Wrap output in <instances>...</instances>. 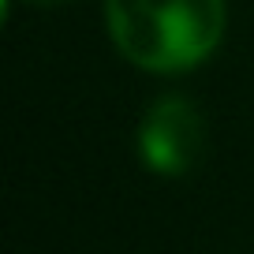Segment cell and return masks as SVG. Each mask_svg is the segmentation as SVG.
<instances>
[{"mask_svg":"<svg viewBox=\"0 0 254 254\" xmlns=\"http://www.w3.org/2000/svg\"><path fill=\"white\" fill-rule=\"evenodd\" d=\"M109 34L142 71H187L217 49L224 0H109Z\"/></svg>","mask_w":254,"mask_h":254,"instance_id":"cell-1","label":"cell"},{"mask_svg":"<svg viewBox=\"0 0 254 254\" xmlns=\"http://www.w3.org/2000/svg\"><path fill=\"white\" fill-rule=\"evenodd\" d=\"M206 127L198 109L183 97H161L146 109L138 127V153L142 165L161 176H183L202 161Z\"/></svg>","mask_w":254,"mask_h":254,"instance_id":"cell-2","label":"cell"},{"mask_svg":"<svg viewBox=\"0 0 254 254\" xmlns=\"http://www.w3.org/2000/svg\"><path fill=\"white\" fill-rule=\"evenodd\" d=\"M23 4H34V8H56V4H67V0H23Z\"/></svg>","mask_w":254,"mask_h":254,"instance_id":"cell-3","label":"cell"}]
</instances>
